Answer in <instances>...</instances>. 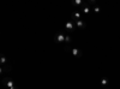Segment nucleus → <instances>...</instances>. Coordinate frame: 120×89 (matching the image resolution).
Returning a JSON list of instances; mask_svg holds the SVG:
<instances>
[{"mask_svg": "<svg viewBox=\"0 0 120 89\" xmlns=\"http://www.w3.org/2000/svg\"><path fill=\"white\" fill-rule=\"evenodd\" d=\"M71 42H72V37L70 36V35H66V36H65V43H66V45H70Z\"/></svg>", "mask_w": 120, "mask_h": 89, "instance_id": "nucleus-12", "label": "nucleus"}, {"mask_svg": "<svg viewBox=\"0 0 120 89\" xmlns=\"http://www.w3.org/2000/svg\"><path fill=\"white\" fill-rule=\"evenodd\" d=\"M85 4H86V6H96V1H95V0H89V1H85Z\"/></svg>", "mask_w": 120, "mask_h": 89, "instance_id": "nucleus-11", "label": "nucleus"}, {"mask_svg": "<svg viewBox=\"0 0 120 89\" xmlns=\"http://www.w3.org/2000/svg\"><path fill=\"white\" fill-rule=\"evenodd\" d=\"M75 29H76V24L71 21V19H70V21H67V22L65 23V30H66V31L72 33Z\"/></svg>", "mask_w": 120, "mask_h": 89, "instance_id": "nucleus-4", "label": "nucleus"}, {"mask_svg": "<svg viewBox=\"0 0 120 89\" xmlns=\"http://www.w3.org/2000/svg\"><path fill=\"white\" fill-rule=\"evenodd\" d=\"M65 51H67V52H70L73 57H76V58H81L82 57V52L79 51L78 48H73V47H70L68 45H66L65 46Z\"/></svg>", "mask_w": 120, "mask_h": 89, "instance_id": "nucleus-1", "label": "nucleus"}, {"mask_svg": "<svg viewBox=\"0 0 120 89\" xmlns=\"http://www.w3.org/2000/svg\"><path fill=\"white\" fill-rule=\"evenodd\" d=\"M105 89H111V88H109V87H108V88H105Z\"/></svg>", "mask_w": 120, "mask_h": 89, "instance_id": "nucleus-14", "label": "nucleus"}, {"mask_svg": "<svg viewBox=\"0 0 120 89\" xmlns=\"http://www.w3.org/2000/svg\"><path fill=\"white\" fill-rule=\"evenodd\" d=\"M12 70V66L10 63H6V64H3V65H0V72H1V75H5V74H8V72H11Z\"/></svg>", "mask_w": 120, "mask_h": 89, "instance_id": "nucleus-3", "label": "nucleus"}, {"mask_svg": "<svg viewBox=\"0 0 120 89\" xmlns=\"http://www.w3.org/2000/svg\"><path fill=\"white\" fill-rule=\"evenodd\" d=\"M83 3H84L83 0H73V1H71V4H72L73 6H77V7H79V8L82 7Z\"/></svg>", "mask_w": 120, "mask_h": 89, "instance_id": "nucleus-8", "label": "nucleus"}, {"mask_svg": "<svg viewBox=\"0 0 120 89\" xmlns=\"http://www.w3.org/2000/svg\"><path fill=\"white\" fill-rule=\"evenodd\" d=\"M100 83H101V85H103L105 88H108L109 85V82H108V80H107V78H102V80H101V82H100Z\"/></svg>", "mask_w": 120, "mask_h": 89, "instance_id": "nucleus-10", "label": "nucleus"}, {"mask_svg": "<svg viewBox=\"0 0 120 89\" xmlns=\"http://www.w3.org/2000/svg\"><path fill=\"white\" fill-rule=\"evenodd\" d=\"M65 34H63V33H58V34H55L54 35V42H56V43H63V42H65Z\"/></svg>", "mask_w": 120, "mask_h": 89, "instance_id": "nucleus-5", "label": "nucleus"}, {"mask_svg": "<svg viewBox=\"0 0 120 89\" xmlns=\"http://www.w3.org/2000/svg\"><path fill=\"white\" fill-rule=\"evenodd\" d=\"M73 23L76 24V28H77V29H85V28H86V23L83 21V19H79V21L73 22Z\"/></svg>", "mask_w": 120, "mask_h": 89, "instance_id": "nucleus-7", "label": "nucleus"}, {"mask_svg": "<svg viewBox=\"0 0 120 89\" xmlns=\"http://www.w3.org/2000/svg\"><path fill=\"white\" fill-rule=\"evenodd\" d=\"M93 10H94V11H95L96 13H98L100 11H101V8H100L98 6H94V7H93Z\"/></svg>", "mask_w": 120, "mask_h": 89, "instance_id": "nucleus-13", "label": "nucleus"}, {"mask_svg": "<svg viewBox=\"0 0 120 89\" xmlns=\"http://www.w3.org/2000/svg\"><path fill=\"white\" fill-rule=\"evenodd\" d=\"M6 63H8V62H7V59H6V57L1 53V54H0V65L6 64Z\"/></svg>", "mask_w": 120, "mask_h": 89, "instance_id": "nucleus-9", "label": "nucleus"}, {"mask_svg": "<svg viewBox=\"0 0 120 89\" xmlns=\"http://www.w3.org/2000/svg\"><path fill=\"white\" fill-rule=\"evenodd\" d=\"M79 19H82V12L81 11H75L71 13V21L72 22H77Z\"/></svg>", "mask_w": 120, "mask_h": 89, "instance_id": "nucleus-6", "label": "nucleus"}, {"mask_svg": "<svg viewBox=\"0 0 120 89\" xmlns=\"http://www.w3.org/2000/svg\"><path fill=\"white\" fill-rule=\"evenodd\" d=\"M1 83H3L5 87H7L8 89H13V88L16 87V85H15V82H13L12 80H10L8 77H3Z\"/></svg>", "mask_w": 120, "mask_h": 89, "instance_id": "nucleus-2", "label": "nucleus"}, {"mask_svg": "<svg viewBox=\"0 0 120 89\" xmlns=\"http://www.w3.org/2000/svg\"><path fill=\"white\" fill-rule=\"evenodd\" d=\"M13 89H18V88H17V87H15V88H13Z\"/></svg>", "mask_w": 120, "mask_h": 89, "instance_id": "nucleus-15", "label": "nucleus"}]
</instances>
